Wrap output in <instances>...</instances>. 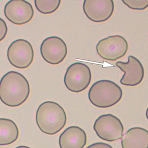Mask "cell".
<instances>
[{
  "instance_id": "9c48e42d",
  "label": "cell",
  "mask_w": 148,
  "mask_h": 148,
  "mask_svg": "<svg viewBox=\"0 0 148 148\" xmlns=\"http://www.w3.org/2000/svg\"><path fill=\"white\" fill-rule=\"evenodd\" d=\"M4 15L12 23L22 25L32 20L34 11L31 4L26 1L11 0L5 6Z\"/></svg>"
},
{
  "instance_id": "8992f818",
  "label": "cell",
  "mask_w": 148,
  "mask_h": 148,
  "mask_svg": "<svg viewBox=\"0 0 148 148\" xmlns=\"http://www.w3.org/2000/svg\"><path fill=\"white\" fill-rule=\"evenodd\" d=\"M128 42L120 35L111 36L99 41L96 52L103 59L115 61L124 57L128 52Z\"/></svg>"
},
{
  "instance_id": "8fae6325",
  "label": "cell",
  "mask_w": 148,
  "mask_h": 148,
  "mask_svg": "<svg viewBox=\"0 0 148 148\" xmlns=\"http://www.w3.org/2000/svg\"><path fill=\"white\" fill-rule=\"evenodd\" d=\"M116 66L124 73L120 83L127 86H136L141 83L144 79V68L139 60L133 56L128 57L127 63L118 61Z\"/></svg>"
},
{
  "instance_id": "5b68a950",
  "label": "cell",
  "mask_w": 148,
  "mask_h": 148,
  "mask_svg": "<svg viewBox=\"0 0 148 148\" xmlns=\"http://www.w3.org/2000/svg\"><path fill=\"white\" fill-rule=\"evenodd\" d=\"M93 129L100 139L109 142L121 139L124 131L120 120L111 114L98 117L95 121Z\"/></svg>"
},
{
  "instance_id": "6da1fadb",
  "label": "cell",
  "mask_w": 148,
  "mask_h": 148,
  "mask_svg": "<svg viewBox=\"0 0 148 148\" xmlns=\"http://www.w3.org/2000/svg\"><path fill=\"white\" fill-rule=\"evenodd\" d=\"M29 83L23 75L10 71L3 76L0 82V99L3 103L17 107L26 102L29 96Z\"/></svg>"
},
{
  "instance_id": "e0dca14e",
  "label": "cell",
  "mask_w": 148,
  "mask_h": 148,
  "mask_svg": "<svg viewBox=\"0 0 148 148\" xmlns=\"http://www.w3.org/2000/svg\"><path fill=\"white\" fill-rule=\"evenodd\" d=\"M8 33V27L5 21L0 18V41L5 39Z\"/></svg>"
},
{
  "instance_id": "3957f363",
  "label": "cell",
  "mask_w": 148,
  "mask_h": 148,
  "mask_svg": "<svg viewBox=\"0 0 148 148\" xmlns=\"http://www.w3.org/2000/svg\"><path fill=\"white\" fill-rule=\"evenodd\" d=\"M88 96L93 105L100 108H108L120 101L122 98V91L120 87L113 82L100 80L91 87Z\"/></svg>"
},
{
  "instance_id": "30bf717a",
  "label": "cell",
  "mask_w": 148,
  "mask_h": 148,
  "mask_svg": "<svg viewBox=\"0 0 148 148\" xmlns=\"http://www.w3.org/2000/svg\"><path fill=\"white\" fill-rule=\"evenodd\" d=\"M115 9L113 0H85L83 10L86 16L95 23L108 20L112 16Z\"/></svg>"
},
{
  "instance_id": "277c9868",
  "label": "cell",
  "mask_w": 148,
  "mask_h": 148,
  "mask_svg": "<svg viewBox=\"0 0 148 148\" xmlns=\"http://www.w3.org/2000/svg\"><path fill=\"white\" fill-rule=\"evenodd\" d=\"M90 68L83 63H73L67 69L64 77V83L68 90L80 92L89 87L91 80Z\"/></svg>"
},
{
  "instance_id": "ffe728a7",
  "label": "cell",
  "mask_w": 148,
  "mask_h": 148,
  "mask_svg": "<svg viewBox=\"0 0 148 148\" xmlns=\"http://www.w3.org/2000/svg\"><path fill=\"white\" fill-rule=\"evenodd\" d=\"M146 116L148 120V108L147 109L146 113Z\"/></svg>"
},
{
  "instance_id": "ac0fdd59",
  "label": "cell",
  "mask_w": 148,
  "mask_h": 148,
  "mask_svg": "<svg viewBox=\"0 0 148 148\" xmlns=\"http://www.w3.org/2000/svg\"><path fill=\"white\" fill-rule=\"evenodd\" d=\"M86 148H113L109 144L104 143H96L91 145Z\"/></svg>"
},
{
  "instance_id": "ba28073f",
  "label": "cell",
  "mask_w": 148,
  "mask_h": 148,
  "mask_svg": "<svg viewBox=\"0 0 148 148\" xmlns=\"http://www.w3.org/2000/svg\"><path fill=\"white\" fill-rule=\"evenodd\" d=\"M67 47L65 42L56 36L48 37L43 40L40 46L43 59L51 65L62 63L67 55Z\"/></svg>"
},
{
  "instance_id": "7a4b0ae2",
  "label": "cell",
  "mask_w": 148,
  "mask_h": 148,
  "mask_svg": "<svg viewBox=\"0 0 148 148\" xmlns=\"http://www.w3.org/2000/svg\"><path fill=\"white\" fill-rule=\"evenodd\" d=\"M36 122L44 133L54 135L61 131L66 124L65 110L57 103L44 102L39 106L36 114Z\"/></svg>"
},
{
  "instance_id": "52a82bcc",
  "label": "cell",
  "mask_w": 148,
  "mask_h": 148,
  "mask_svg": "<svg viewBox=\"0 0 148 148\" xmlns=\"http://www.w3.org/2000/svg\"><path fill=\"white\" fill-rule=\"evenodd\" d=\"M34 57L33 47L28 41L24 39L15 40L8 49V59L16 68H27L33 61Z\"/></svg>"
},
{
  "instance_id": "4fadbf2b",
  "label": "cell",
  "mask_w": 148,
  "mask_h": 148,
  "mask_svg": "<svg viewBox=\"0 0 148 148\" xmlns=\"http://www.w3.org/2000/svg\"><path fill=\"white\" fill-rule=\"evenodd\" d=\"M122 148H148V131L144 128H131L122 137Z\"/></svg>"
},
{
  "instance_id": "7c38bea8",
  "label": "cell",
  "mask_w": 148,
  "mask_h": 148,
  "mask_svg": "<svg viewBox=\"0 0 148 148\" xmlns=\"http://www.w3.org/2000/svg\"><path fill=\"white\" fill-rule=\"evenodd\" d=\"M86 142V134L77 126H71L67 128L59 138L60 148H83Z\"/></svg>"
},
{
  "instance_id": "2e32d148",
  "label": "cell",
  "mask_w": 148,
  "mask_h": 148,
  "mask_svg": "<svg viewBox=\"0 0 148 148\" xmlns=\"http://www.w3.org/2000/svg\"><path fill=\"white\" fill-rule=\"evenodd\" d=\"M122 3L131 9L144 10L148 7V0H122Z\"/></svg>"
},
{
  "instance_id": "5bb4252c",
  "label": "cell",
  "mask_w": 148,
  "mask_h": 148,
  "mask_svg": "<svg viewBox=\"0 0 148 148\" xmlns=\"http://www.w3.org/2000/svg\"><path fill=\"white\" fill-rule=\"evenodd\" d=\"M19 131L17 125L10 119H0V145H9L18 138Z\"/></svg>"
},
{
  "instance_id": "d6986e66",
  "label": "cell",
  "mask_w": 148,
  "mask_h": 148,
  "mask_svg": "<svg viewBox=\"0 0 148 148\" xmlns=\"http://www.w3.org/2000/svg\"><path fill=\"white\" fill-rule=\"evenodd\" d=\"M16 148H30L29 147L25 146H20Z\"/></svg>"
},
{
  "instance_id": "9a60e30c",
  "label": "cell",
  "mask_w": 148,
  "mask_h": 148,
  "mask_svg": "<svg viewBox=\"0 0 148 148\" xmlns=\"http://www.w3.org/2000/svg\"><path fill=\"white\" fill-rule=\"evenodd\" d=\"M60 0H35L37 10L43 14H50L55 12L61 4Z\"/></svg>"
}]
</instances>
